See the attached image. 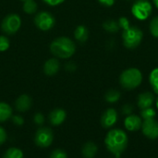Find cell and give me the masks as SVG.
<instances>
[{
    "mask_svg": "<svg viewBox=\"0 0 158 158\" xmlns=\"http://www.w3.org/2000/svg\"><path fill=\"white\" fill-rule=\"evenodd\" d=\"M105 144L106 149L115 156L120 158L126 151L129 144V138L127 133L120 129H114L107 132L105 138Z\"/></svg>",
    "mask_w": 158,
    "mask_h": 158,
    "instance_id": "6da1fadb",
    "label": "cell"
},
{
    "mask_svg": "<svg viewBox=\"0 0 158 158\" xmlns=\"http://www.w3.org/2000/svg\"><path fill=\"white\" fill-rule=\"evenodd\" d=\"M50 52L57 59H70L76 52L74 41L68 36H59L55 38L50 44Z\"/></svg>",
    "mask_w": 158,
    "mask_h": 158,
    "instance_id": "7a4b0ae2",
    "label": "cell"
},
{
    "mask_svg": "<svg viewBox=\"0 0 158 158\" xmlns=\"http://www.w3.org/2000/svg\"><path fill=\"white\" fill-rule=\"evenodd\" d=\"M143 82V74L138 68H128L119 75V84L126 90H133L141 86Z\"/></svg>",
    "mask_w": 158,
    "mask_h": 158,
    "instance_id": "3957f363",
    "label": "cell"
},
{
    "mask_svg": "<svg viewBox=\"0 0 158 158\" xmlns=\"http://www.w3.org/2000/svg\"><path fill=\"white\" fill-rule=\"evenodd\" d=\"M143 38V31L137 26H129L122 31V42L126 48L134 49L140 46Z\"/></svg>",
    "mask_w": 158,
    "mask_h": 158,
    "instance_id": "277c9868",
    "label": "cell"
},
{
    "mask_svg": "<svg viewBox=\"0 0 158 158\" xmlns=\"http://www.w3.org/2000/svg\"><path fill=\"white\" fill-rule=\"evenodd\" d=\"M153 12V5L149 0H136L131 6V14L139 20H147Z\"/></svg>",
    "mask_w": 158,
    "mask_h": 158,
    "instance_id": "5b68a950",
    "label": "cell"
},
{
    "mask_svg": "<svg viewBox=\"0 0 158 158\" xmlns=\"http://www.w3.org/2000/svg\"><path fill=\"white\" fill-rule=\"evenodd\" d=\"M21 27V18L19 14L10 13L6 15L2 22H1V29L4 34L12 35L15 34Z\"/></svg>",
    "mask_w": 158,
    "mask_h": 158,
    "instance_id": "8992f818",
    "label": "cell"
},
{
    "mask_svg": "<svg viewBox=\"0 0 158 158\" xmlns=\"http://www.w3.org/2000/svg\"><path fill=\"white\" fill-rule=\"evenodd\" d=\"M33 22L40 31L48 32L55 26L56 19L48 11H40L35 14Z\"/></svg>",
    "mask_w": 158,
    "mask_h": 158,
    "instance_id": "52a82bcc",
    "label": "cell"
},
{
    "mask_svg": "<svg viewBox=\"0 0 158 158\" xmlns=\"http://www.w3.org/2000/svg\"><path fill=\"white\" fill-rule=\"evenodd\" d=\"M54 140L53 131L49 128L39 129L34 136V142L37 146L41 148H46L50 146Z\"/></svg>",
    "mask_w": 158,
    "mask_h": 158,
    "instance_id": "ba28073f",
    "label": "cell"
},
{
    "mask_svg": "<svg viewBox=\"0 0 158 158\" xmlns=\"http://www.w3.org/2000/svg\"><path fill=\"white\" fill-rule=\"evenodd\" d=\"M141 129L147 139L153 141L158 139V121L155 118L143 120Z\"/></svg>",
    "mask_w": 158,
    "mask_h": 158,
    "instance_id": "9c48e42d",
    "label": "cell"
},
{
    "mask_svg": "<svg viewBox=\"0 0 158 158\" xmlns=\"http://www.w3.org/2000/svg\"><path fill=\"white\" fill-rule=\"evenodd\" d=\"M118 118V112L114 108H108L101 116V125L105 129H110L117 123Z\"/></svg>",
    "mask_w": 158,
    "mask_h": 158,
    "instance_id": "30bf717a",
    "label": "cell"
},
{
    "mask_svg": "<svg viewBox=\"0 0 158 158\" xmlns=\"http://www.w3.org/2000/svg\"><path fill=\"white\" fill-rule=\"evenodd\" d=\"M143 121V120L142 119L141 116L131 114V115H129L126 116V118L124 120V126L128 131L135 132V131L141 129Z\"/></svg>",
    "mask_w": 158,
    "mask_h": 158,
    "instance_id": "8fae6325",
    "label": "cell"
},
{
    "mask_svg": "<svg viewBox=\"0 0 158 158\" xmlns=\"http://www.w3.org/2000/svg\"><path fill=\"white\" fill-rule=\"evenodd\" d=\"M44 73L47 76L56 75L60 70V62L57 58H50L44 64Z\"/></svg>",
    "mask_w": 158,
    "mask_h": 158,
    "instance_id": "7c38bea8",
    "label": "cell"
},
{
    "mask_svg": "<svg viewBox=\"0 0 158 158\" xmlns=\"http://www.w3.org/2000/svg\"><path fill=\"white\" fill-rule=\"evenodd\" d=\"M155 101H156L155 95L150 91H145V92L139 94L137 98V104H138V107L142 110V109H145L148 107H152Z\"/></svg>",
    "mask_w": 158,
    "mask_h": 158,
    "instance_id": "4fadbf2b",
    "label": "cell"
},
{
    "mask_svg": "<svg viewBox=\"0 0 158 158\" xmlns=\"http://www.w3.org/2000/svg\"><path fill=\"white\" fill-rule=\"evenodd\" d=\"M49 122L53 126H59L61 125L67 118V113L65 110L61 108H56L54 109L50 114H49Z\"/></svg>",
    "mask_w": 158,
    "mask_h": 158,
    "instance_id": "5bb4252c",
    "label": "cell"
},
{
    "mask_svg": "<svg viewBox=\"0 0 158 158\" xmlns=\"http://www.w3.org/2000/svg\"><path fill=\"white\" fill-rule=\"evenodd\" d=\"M31 99L29 95L27 94H22L20 95L15 102V107L17 111L24 113L27 112L31 107Z\"/></svg>",
    "mask_w": 158,
    "mask_h": 158,
    "instance_id": "9a60e30c",
    "label": "cell"
},
{
    "mask_svg": "<svg viewBox=\"0 0 158 158\" xmlns=\"http://www.w3.org/2000/svg\"><path fill=\"white\" fill-rule=\"evenodd\" d=\"M97 151H98L97 145L94 142H89L83 145L81 149V154L84 158H94L96 156Z\"/></svg>",
    "mask_w": 158,
    "mask_h": 158,
    "instance_id": "2e32d148",
    "label": "cell"
},
{
    "mask_svg": "<svg viewBox=\"0 0 158 158\" xmlns=\"http://www.w3.org/2000/svg\"><path fill=\"white\" fill-rule=\"evenodd\" d=\"M74 37L80 43L86 42L88 40V37H89V31H88L87 27L84 25L77 26L75 31H74Z\"/></svg>",
    "mask_w": 158,
    "mask_h": 158,
    "instance_id": "e0dca14e",
    "label": "cell"
},
{
    "mask_svg": "<svg viewBox=\"0 0 158 158\" xmlns=\"http://www.w3.org/2000/svg\"><path fill=\"white\" fill-rule=\"evenodd\" d=\"M12 116V108L9 104L0 102V122H5L11 118Z\"/></svg>",
    "mask_w": 158,
    "mask_h": 158,
    "instance_id": "ac0fdd59",
    "label": "cell"
},
{
    "mask_svg": "<svg viewBox=\"0 0 158 158\" xmlns=\"http://www.w3.org/2000/svg\"><path fill=\"white\" fill-rule=\"evenodd\" d=\"M38 8V5L34 0H27L23 2V11L26 14L31 15L36 13Z\"/></svg>",
    "mask_w": 158,
    "mask_h": 158,
    "instance_id": "d6986e66",
    "label": "cell"
},
{
    "mask_svg": "<svg viewBox=\"0 0 158 158\" xmlns=\"http://www.w3.org/2000/svg\"><path fill=\"white\" fill-rule=\"evenodd\" d=\"M103 28L108 33H117L120 30L118 22L114 20H107L103 23Z\"/></svg>",
    "mask_w": 158,
    "mask_h": 158,
    "instance_id": "ffe728a7",
    "label": "cell"
},
{
    "mask_svg": "<svg viewBox=\"0 0 158 158\" xmlns=\"http://www.w3.org/2000/svg\"><path fill=\"white\" fill-rule=\"evenodd\" d=\"M119 99H120V92L117 89H109L105 95V100L108 103L118 102Z\"/></svg>",
    "mask_w": 158,
    "mask_h": 158,
    "instance_id": "44dd1931",
    "label": "cell"
},
{
    "mask_svg": "<svg viewBox=\"0 0 158 158\" xmlns=\"http://www.w3.org/2000/svg\"><path fill=\"white\" fill-rule=\"evenodd\" d=\"M149 83L154 92L158 95V67L151 71L149 74Z\"/></svg>",
    "mask_w": 158,
    "mask_h": 158,
    "instance_id": "7402d4cb",
    "label": "cell"
},
{
    "mask_svg": "<svg viewBox=\"0 0 158 158\" xmlns=\"http://www.w3.org/2000/svg\"><path fill=\"white\" fill-rule=\"evenodd\" d=\"M156 115V112L154 108L148 107L145 109L141 110V117L143 120H147V119H153Z\"/></svg>",
    "mask_w": 158,
    "mask_h": 158,
    "instance_id": "603a6c76",
    "label": "cell"
},
{
    "mask_svg": "<svg viewBox=\"0 0 158 158\" xmlns=\"http://www.w3.org/2000/svg\"><path fill=\"white\" fill-rule=\"evenodd\" d=\"M3 158H23V153L18 148H9L5 153Z\"/></svg>",
    "mask_w": 158,
    "mask_h": 158,
    "instance_id": "cb8c5ba5",
    "label": "cell"
},
{
    "mask_svg": "<svg viewBox=\"0 0 158 158\" xmlns=\"http://www.w3.org/2000/svg\"><path fill=\"white\" fill-rule=\"evenodd\" d=\"M149 31L154 37L158 38V16L154 17L151 20L149 24Z\"/></svg>",
    "mask_w": 158,
    "mask_h": 158,
    "instance_id": "d4e9b609",
    "label": "cell"
},
{
    "mask_svg": "<svg viewBox=\"0 0 158 158\" xmlns=\"http://www.w3.org/2000/svg\"><path fill=\"white\" fill-rule=\"evenodd\" d=\"M10 47V41L6 35H0V52L6 51Z\"/></svg>",
    "mask_w": 158,
    "mask_h": 158,
    "instance_id": "484cf974",
    "label": "cell"
},
{
    "mask_svg": "<svg viewBox=\"0 0 158 158\" xmlns=\"http://www.w3.org/2000/svg\"><path fill=\"white\" fill-rule=\"evenodd\" d=\"M49 158H68V156H67L65 151L60 150V149H56V150L52 152Z\"/></svg>",
    "mask_w": 158,
    "mask_h": 158,
    "instance_id": "4316f807",
    "label": "cell"
},
{
    "mask_svg": "<svg viewBox=\"0 0 158 158\" xmlns=\"http://www.w3.org/2000/svg\"><path fill=\"white\" fill-rule=\"evenodd\" d=\"M118 25H119V27H120V29H122V30H124V29H126V28H128L131 24H130V20H129V19L128 18H126V17H121V18H119V20H118Z\"/></svg>",
    "mask_w": 158,
    "mask_h": 158,
    "instance_id": "83f0119b",
    "label": "cell"
},
{
    "mask_svg": "<svg viewBox=\"0 0 158 158\" xmlns=\"http://www.w3.org/2000/svg\"><path fill=\"white\" fill-rule=\"evenodd\" d=\"M33 121H34V123H35L36 125L41 126V125H43L44 122V115H43L41 113H37V114H35L34 116H33Z\"/></svg>",
    "mask_w": 158,
    "mask_h": 158,
    "instance_id": "f1b7e54d",
    "label": "cell"
},
{
    "mask_svg": "<svg viewBox=\"0 0 158 158\" xmlns=\"http://www.w3.org/2000/svg\"><path fill=\"white\" fill-rule=\"evenodd\" d=\"M121 112L123 115H131L133 112V106L131 104H125L122 108H121Z\"/></svg>",
    "mask_w": 158,
    "mask_h": 158,
    "instance_id": "f546056e",
    "label": "cell"
},
{
    "mask_svg": "<svg viewBox=\"0 0 158 158\" xmlns=\"http://www.w3.org/2000/svg\"><path fill=\"white\" fill-rule=\"evenodd\" d=\"M11 119H12V122L16 126H22L23 123H24V119L20 115H12Z\"/></svg>",
    "mask_w": 158,
    "mask_h": 158,
    "instance_id": "4dcf8cb0",
    "label": "cell"
},
{
    "mask_svg": "<svg viewBox=\"0 0 158 158\" xmlns=\"http://www.w3.org/2000/svg\"><path fill=\"white\" fill-rule=\"evenodd\" d=\"M45 4H47L48 6L51 7H56L58 5H61L62 3H64L66 0H43Z\"/></svg>",
    "mask_w": 158,
    "mask_h": 158,
    "instance_id": "1f68e13d",
    "label": "cell"
},
{
    "mask_svg": "<svg viewBox=\"0 0 158 158\" xmlns=\"http://www.w3.org/2000/svg\"><path fill=\"white\" fill-rule=\"evenodd\" d=\"M6 141V132L2 127H0V144H3Z\"/></svg>",
    "mask_w": 158,
    "mask_h": 158,
    "instance_id": "d6a6232c",
    "label": "cell"
},
{
    "mask_svg": "<svg viewBox=\"0 0 158 158\" xmlns=\"http://www.w3.org/2000/svg\"><path fill=\"white\" fill-rule=\"evenodd\" d=\"M98 2L105 7H112L115 4L116 0H98Z\"/></svg>",
    "mask_w": 158,
    "mask_h": 158,
    "instance_id": "836d02e7",
    "label": "cell"
},
{
    "mask_svg": "<svg viewBox=\"0 0 158 158\" xmlns=\"http://www.w3.org/2000/svg\"><path fill=\"white\" fill-rule=\"evenodd\" d=\"M76 69V65L72 62H68L66 64V70H69V71H74Z\"/></svg>",
    "mask_w": 158,
    "mask_h": 158,
    "instance_id": "e575fe53",
    "label": "cell"
},
{
    "mask_svg": "<svg viewBox=\"0 0 158 158\" xmlns=\"http://www.w3.org/2000/svg\"><path fill=\"white\" fill-rule=\"evenodd\" d=\"M153 3H154V5H155V7L158 8V0H153Z\"/></svg>",
    "mask_w": 158,
    "mask_h": 158,
    "instance_id": "d590c367",
    "label": "cell"
},
{
    "mask_svg": "<svg viewBox=\"0 0 158 158\" xmlns=\"http://www.w3.org/2000/svg\"><path fill=\"white\" fill-rule=\"evenodd\" d=\"M155 102H156V108L158 109V97L156 99V101H155Z\"/></svg>",
    "mask_w": 158,
    "mask_h": 158,
    "instance_id": "8d00e7d4",
    "label": "cell"
},
{
    "mask_svg": "<svg viewBox=\"0 0 158 158\" xmlns=\"http://www.w3.org/2000/svg\"><path fill=\"white\" fill-rule=\"evenodd\" d=\"M20 1H23L24 2V1H27V0H20Z\"/></svg>",
    "mask_w": 158,
    "mask_h": 158,
    "instance_id": "74e56055",
    "label": "cell"
}]
</instances>
